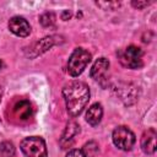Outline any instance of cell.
Listing matches in <instances>:
<instances>
[{
	"mask_svg": "<svg viewBox=\"0 0 157 157\" xmlns=\"http://www.w3.org/2000/svg\"><path fill=\"white\" fill-rule=\"evenodd\" d=\"M58 37L55 36H50V37H44L42 39H39L38 42H36L31 48H28V56L29 58H36L40 54H43L44 52H47L48 49H50L53 45L58 44L59 42L56 40Z\"/></svg>",
	"mask_w": 157,
	"mask_h": 157,
	"instance_id": "6",
	"label": "cell"
},
{
	"mask_svg": "<svg viewBox=\"0 0 157 157\" xmlns=\"http://www.w3.org/2000/svg\"><path fill=\"white\" fill-rule=\"evenodd\" d=\"M156 139H157V132L153 128L147 129L142 136H141V141H140V146L141 150L146 153V155H152L156 151Z\"/></svg>",
	"mask_w": 157,
	"mask_h": 157,
	"instance_id": "8",
	"label": "cell"
},
{
	"mask_svg": "<svg viewBox=\"0 0 157 157\" xmlns=\"http://www.w3.org/2000/svg\"><path fill=\"white\" fill-rule=\"evenodd\" d=\"M102 117H103V108L101 103H93L86 112V121L92 126L98 125L102 120Z\"/></svg>",
	"mask_w": 157,
	"mask_h": 157,
	"instance_id": "12",
	"label": "cell"
},
{
	"mask_svg": "<svg viewBox=\"0 0 157 157\" xmlns=\"http://www.w3.org/2000/svg\"><path fill=\"white\" fill-rule=\"evenodd\" d=\"M117 93L119 94L120 99L126 105H131L132 103H135V101L137 98L136 87L134 85H131V83H124L123 86H118Z\"/></svg>",
	"mask_w": 157,
	"mask_h": 157,
	"instance_id": "9",
	"label": "cell"
},
{
	"mask_svg": "<svg viewBox=\"0 0 157 157\" xmlns=\"http://www.w3.org/2000/svg\"><path fill=\"white\" fill-rule=\"evenodd\" d=\"M99 148H98V145L96 141H90L87 144H85L83 148H82V152L85 153L86 157H94L97 153H98Z\"/></svg>",
	"mask_w": 157,
	"mask_h": 157,
	"instance_id": "16",
	"label": "cell"
},
{
	"mask_svg": "<svg viewBox=\"0 0 157 157\" xmlns=\"http://www.w3.org/2000/svg\"><path fill=\"white\" fill-rule=\"evenodd\" d=\"M0 155L2 157H13L15 155V146L10 141H2L0 144Z\"/></svg>",
	"mask_w": 157,
	"mask_h": 157,
	"instance_id": "15",
	"label": "cell"
},
{
	"mask_svg": "<svg viewBox=\"0 0 157 157\" xmlns=\"http://www.w3.org/2000/svg\"><path fill=\"white\" fill-rule=\"evenodd\" d=\"M63 97L67 113L71 117H77L82 113L90 101V88L81 81H71L64 86Z\"/></svg>",
	"mask_w": 157,
	"mask_h": 157,
	"instance_id": "1",
	"label": "cell"
},
{
	"mask_svg": "<svg viewBox=\"0 0 157 157\" xmlns=\"http://www.w3.org/2000/svg\"><path fill=\"white\" fill-rule=\"evenodd\" d=\"M20 147L26 157H48L45 142L39 136L25 137L21 141Z\"/></svg>",
	"mask_w": 157,
	"mask_h": 157,
	"instance_id": "3",
	"label": "cell"
},
{
	"mask_svg": "<svg viewBox=\"0 0 157 157\" xmlns=\"http://www.w3.org/2000/svg\"><path fill=\"white\" fill-rule=\"evenodd\" d=\"M91 54L83 49V48H76L67 61V72L69 75L76 77L78 75L82 74V71L86 69V66L90 64L91 61Z\"/></svg>",
	"mask_w": 157,
	"mask_h": 157,
	"instance_id": "2",
	"label": "cell"
},
{
	"mask_svg": "<svg viewBox=\"0 0 157 157\" xmlns=\"http://www.w3.org/2000/svg\"><path fill=\"white\" fill-rule=\"evenodd\" d=\"M80 132V126L76 121H69L66 124V128L61 135V139H60V145L63 146V148H66L67 146H70L75 139V136Z\"/></svg>",
	"mask_w": 157,
	"mask_h": 157,
	"instance_id": "11",
	"label": "cell"
},
{
	"mask_svg": "<svg viewBox=\"0 0 157 157\" xmlns=\"http://www.w3.org/2000/svg\"><path fill=\"white\" fill-rule=\"evenodd\" d=\"M55 21H56V16L54 12L49 11V12H44L40 15L39 17V22L43 27H52L55 25Z\"/></svg>",
	"mask_w": 157,
	"mask_h": 157,
	"instance_id": "14",
	"label": "cell"
},
{
	"mask_svg": "<svg viewBox=\"0 0 157 157\" xmlns=\"http://www.w3.org/2000/svg\"><path fill=\"white\" fill-rule=\"evenodd\" d=\"M9 29L17 37H27L31 33V26L26 18L21 16H13L9 21Z\"/></svg>",
	"mask_w": 157,
	"mask_h": 157,
	"instance_id": "7",
	"label": "cell"
},
{
	"mask_svg": "<svg viewBox=\"0 0 157 157\" xmlns=\"http://www.w3.org/2000/svg\"><path fill=\"white\" fill-rule=\"evenodd\" d=\"M112 140L113 144L123 151H130L136 141V137L134 135V132L128 128V126H118L113 130L112 134Z\"/></svg>",
	"mask_w": 157,
	"mask_h": 157,
	"instance_id": "5",
	"label": "cell"
},
{
	"mask_svg": "<svg viewBox=\"0 0 157 157\" xmlns=\"http://www.w3.org/2000/svg\"><path fill=\"white\" fill-rule=\"evenodd\" d=\"M108 69H109V60L105 58H99L92 65L91 71H90V76L96 81H101L105 77Z\"/></svg>",
	"mask_w": 157,
	"mask_h": 157,
	"instance_id": "10",
	"label": "cell"
},
{
	"mask_svg": "<svg viewBox=\"0 0 157 157\" xmlns=\"http://www.w3.org/2000/svg\"><path fill=\"white\" fill-rule=\"evenodd\" d=\"M2 66H4V64H2V61H1V60H0V70H1V69H2Z\"/></svg>",
	"mask_w": 157,
	"mask_h": 157,
	"instance_id": "22",
	"label": "cell"
},
{
	"mask_svg": "<svg viewBox=\"0 0 157 157\" xmlns=\"http://www.w3.org/2000/svg\"><path fill=\"white\" fill-rule=\"evenodd\" d=\"M98 6H101L103 10H114L115 7H118L120 5V2H117V1H97L96 2Z\"/></svg>",
	"mask_w": 157,
	"mask_h": 157,
	"instance_id": "17",
	"label": "cell"
},
{
	"mask_svg": "<svg viewBox=\"0 0 157 157\" xmlns=\"http://www.w3.org/2000/svg\"><path fill=\"white\" fill-rule=\"evenodd\" d=\"M70 17H71V11H69V10H64V11L61 12V20L67 21Z\"/></svg>",
	"mask_w": 157,
	"mask_h": 157,
	"instance_id": "20",
	"label": "cell"
},
{
	"mask_svg": "<svg viewBox=\"0 0 157 157\" xmlns=\"http://www.w3.org/2000/svg\"><path fill=\"white\" fill-rule=\"evenodd\" d=\"M144 52L136 45H129L125 49L118 52V59L120 64L128 69H139L142 66Z\"/></svg>",
	"mask_w": 157,
	"mask_h": 157,
	"instance_id": "4",
	"label": "cell"
},
{
	"mask_svg": "<svg viewBox=\"0 0 157 157\" xmlns=\"http://www.w3.org/2000/svg\"><path fill=\"white\" fill-rule=\"evenodd\" d=\"M1 97H2V88L0 87V102H1Z\"/></svg>",
	"mask_w": 157,
	"mask_h": 157,
	"instance_id": "21",
	"label": "cell"
},
{
	"mask_svg": "<svg viewBox=\"0 0 157 157\" xmlns=\"http://www.w3.org/2000/svg\"><path fill=\"white\" fill-rule=\"evenodd\" d=\"M65 157H86L85 153L82 152V150H78V148H72L70 150Z\"/></svg>",
	"mask_w": 157,
	"mask_h": 157,
	"instance_id": "18",
	"label": "cell"
},
{
	"mask_svg": "<svg viewBox=\"0 0 157 157\" xmlns=\"http://www.w3.org/2000/svg\"><path fill=\"white\" fill-rule=\"evenodd\" d=\"M151 2L150 1H131V5L135 7V9H144L146 6H148Z\"/></svg>",
	"mask_w": 157,
	"mask_h": 157,
	"instance_id": "19",
	"label": "cell"
},
{
	"mask_svg": "<svg viewBox=\"0 0 157 157\" xmlns=\"http://www.w3.org/2000/svg\"><path fill=\"white\" fill-rule=\"evenodd\" d=\"M13 112L16 114L17 118L20 119H27L31 117V104L27 101H20L18 103H16V105L13 107Z\"/></svg>",
	"mask_w": 157,
	"mask_h": 157,
	"instance_id": "13",
	"label": "cell"
}]
</instances>
